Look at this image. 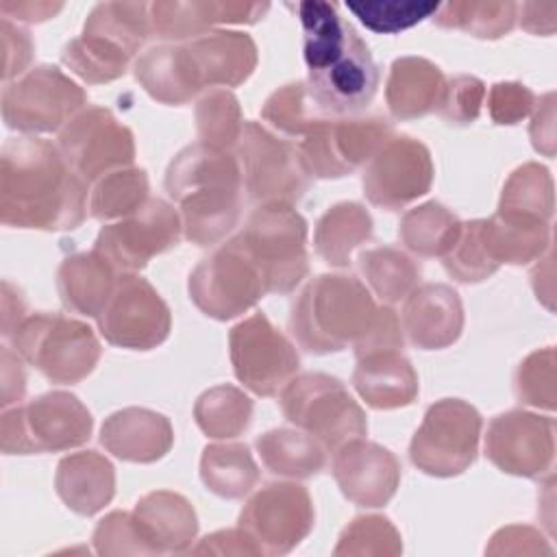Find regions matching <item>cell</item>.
I'll return each instance as SVG.
<instances>
[{
	"instance_id": "cell-1",
	"label": "cell",
	"mask_w": 557,
	"mask_h": 557,
	"mask_svg": "<svg viewBox=\"0 0 557 557\" xmlns=\"http://www.w3.org/2000/svg\"><path fill=\"white\" fill-rule=\"evenodd\" d=\"M296 11L302 26L309 98L322 113L361 111L379 87V70L366 41L333 2L305 0Z\"/></svg>"
},
{
	"instance_id": "cell-2",
	"label": "cell",
	"mask_w": 557,
	"mask_h": 557,
	"mask_svg": "<svg viewBox=\"0 0 557 557\" xmlns=\"http://www.w3.org/2000/svg\"><path fill=\"white\" fill-rule=\"evenodd\" d=\"M2 218L17 226L72 228L83 220V183L59 152L39 139L7 146L2 159Z\"/></svg>"
},
{
	"instance_id": "cell-3",
	"label": "cell",
	"mask_w": 557,
	"mask_h": 557,
	"mask_svg": "<svg viewBox=\"0 0 557 557\" xmlns=\"http://www.w3.org/2000/svg\"><path fill=\"white\" fill-rule=\"evenodd\" d=\"M168 189L183 200L187 235L198 244L215 242L237 218V170L218 150L194 146L181 152L170 168Z\"/></svg>"
},
{
	"instance_id": "cell-4",
	"label": "cell",
	"mask_w": 557,
	"mask_h": 557,
	"mask_svg": "<svg viewBox=\"0 0 557 557\" xmlns=\"http://www.w3.org/2000/svg\"><path fill=\"white\" fill-rule=\"evenodd\" d=\"M368 292L348 276H320L294 309L292 326L309 350H337L350 337H366L374 324Z\"/></svg>"
},
{
	"instance_id": "cell-5",
	"label": "cell",
	"mask_w": 557,
	"mask_h": 557,
	"mask_svg": "<svg viewBox=\"0 0 557 557\" xmlns=\"http://www.w3.org/2000/svg\"><path fill=\"white\" fill-rule=\"evenodd\" d=\"M235 244L257 263L265 289L287 292L305 274V222L287 207L257 211Z\"/></svg>"
},
{
	"instance_id": "cell-6",
	"label": "cell",
	"mask_w": 557,
	"mask_h": 557,
	"mask_svg": "<svg viewBox=\"0 0 557 557\" xmlns=\"http://www.w3.org/2000/svg\"><path fill=\"white\" fill-rule=\"evenodd\" d=\"M17 346L50 379L63 383L83 379L98 359L91 331L65 318L37 315L28 320L20 331Z\"/></svg>"
},
{
	"instance_id": "cell-7",
	"label": "cell",
	"mask_w": 557,
	"mask_h": 557,
	"mask_svg": "<svg viewBox=\"0 0 557 557\" xmlns=\"http://www.w3.org/2000/svg\"><path fill=\"white\" fill-rule=\"evenodd\" d=\"M481 420L476 411L459 400H444L426 413L411 444V459L426 472H461L476 450Z\"/></svg>"
},
{
	"instance_id": "cell-8",
	"label": "cell",
	"mask_w": 557,
	"mask_h": 557,
	"mask_svg": "<svg viewBox=\"0 0 557 557\" xmlns=\"http://www.w3.org/2000/svg\"><path fill=\"white\" fill-rule=\"evenodd\" d=\"M283 409L287 418L326 444H337L366 429L363 416L342 385L322 374H309L294 381L283 394Z\"/></svg>"
},
{
	"instance_id": "cell-9",
	"label": "cell",
	"mask_w": 557,
	"mask_h": 557,
	"mask_svg": "<svg viewBox=\"0 0 557 557\" xmlns=\"http://www.w3.org/2000/svg\"><path fill=\"white\" fill-rule=\"evenodd\" d=\"M89 429V413L74 396L50 394L4 418V448H67L81 444Z\"/></svg>"
},
{
	"instance_id": "cell-10",
	"label": "cell",
	"mask_w": 557,
	"mask_h": 557,
	"mask_svg": "<svg viewBox=\"0 0 557 557\" xmlns=\"http://www.w3.org/2000/svg\"><path fill=\"white\" fill-rule=\"evenodd\" d=\"M189 289L202 311L215 318H231L250 307L265 287L255 263L231 242L198 265Z\"/></svg>"
},
{
	"instance_id": "cell-11",
	"label": "cell",
	"mask_w": 557,
	"mask_h": 557,
	"mask_svg": "<svg viewBox=\"0 0 557 557\" xmlns=\"http://www.w3.org/2000/svg\"><path fill=\"white\" fill-rule=\"evenodd\" d=\"M231 352L239 381L257 394H274L298 368V357L263 315H252L231 333Z\"/></svg>"
},
{
	"instance_id": "cell-12",
	"label": "cell",
	"mask_w": 557,
	"mask_h": 557,
	"mask_svg": "<svg viewBox=\"0 0 557 557\" xmlns=\"http://www.w3.org/2000/svg\"><path fill=\"white\" fill-rule=\"evenodd\" d=\"M81 102L83 91L72 81L41 65L4 91V117L22 131H52Z\"/></svg>"
},
{
	"instance_id": "cell-13",
	"label": "cell",
	"mask_w": 557,
	"mask_h": 557,
	"mask_svg": "<svg viewBox=\"0 0 557 557\" xmlns=\"http://www.w3.org/2000/svg\"><path fill=\"white\" fill-rule=\"evenodd\" d=\"M109 342L131 348H150L168 335L170 318L154 289L141 278H126L111 294L100 315Z\"/></svg>"
},
{
	"instance_id": "cell-14",
	"label": "cell",
	"mask_w": 557,
	"mask_h": 557,
	"mask_svg": "<svg viewBox=\"0 0 557 557\" xmlns=\"http://www.w3.org/2000/svg\"><path fill=\"white\" fill-rule=\"evenodd\" d=\"M176 213L161 200L148 202L128 222L107 226L98 237V250L122 268H141L148 257L176 244Z\"/></svg>"
},
{
	"instance_id": "cell-15",
	"label": "cell",
	"mask_w": 557,
	"mask_h": 557,
	"mask_svg": "<svg viewBox=\"0 0 557 557\" xmlns=\"http://www.w3.org/2000/svg\"><path fill=\"white\" fill-rule=\"evenodd\" d=\"M61 148L74 170L87 178L133 159L131 133L102 109L76 117L61 135Z\"/></svg>"
},
{
	"instance_id": "cell-16",
	"label": "cell",
	"mask_w": 557,
	"mask_h": 557,
	"mask_svg": "<svg viewBox=\"0 0 557 557\" xmlns=\"http://www.w3.org/2000/svg\"><path fill=\"white\" fill-rule=\"evenodd\" d=\"M431 183L429 152L407 137L392 141L370 165L363 187L372 202L398 207L426 191Z\"/></svg>"
},
{
	"instance_id": "cell-17",
	"label": "cell",
	"mask_w": 557,
	"mask_h": 557,
	"mask_svg": "<svg viewBox=\"0 0 557 557\" xmlns=\"http://www.w3.org/2000/svg\"><path fill=\"white\" fill-rule=\"evenodd\" d=\"M487 453L503 470L542 472L553 457V422L518 411L500 416L490 429Z\"/></svg>"
},
{
	"instance_id": "cell-18",
	"label": "cell",
	"mask_w": 557,
	"mask_h": 557,
	"mask_svg": "<svg viewBox=\"0 0 557 557\" xmlns=\"http://www.w3.org/2000/svg\"><path fill=\"white\" fill-rule=\"evenodd\" d=\"M268 9V2L159 0L150 2V33L165 39L202 37V33L215 24H255Z\"/></svg>"
},
{
	"instance_id": "cell-19",
	"label": "cell",
	"mask_w": 557,
	"mask_h": 557,
	"mask_svg": "<svg viewBox=\"0 0 557 557\" xmlns=\"http://www.w3.org/2000/svg\"><path fill=\"white\" fill-rule=\"evenodd\" d=\"M242 157L248 189L255 198H298L302 194L305 178L296 154L257 124H250L246 131Z\"/></svg>"
},
{
	"instance_id": "cell-20",
	"label": "cell",
	"mask_w": 557,
	"mask_h": 557,
	"mask_svg": "<svg viewBox=\"0 0 557 557\" xmlns=\"http://www.w3.org/2000/svg\"><path fill=\"white\" fill-rule=\"evenodd\" d=\"M305 144V161L320 176H342L350 172L379 139L387 133L383 120H339Z\"/></svg>"
},
{
	"instance_id": "cell-21",
	"label": "cell",
	"mask_w": 557,
	"mask_h": 557,
	"mask_svg": "<svg viewBox=\"0 0 557 557\" xmlns=\"http://www.w3.org/2000/svg\"><path fill=\"white\" fill-rule=\"evenodd\" d=\"M185 48L200 87L205 83L237 85L252 72L257 61L255 41L237 30H213L196 37Z\"/></svg>"
},
{
	"instance_id": "cell-22",
	"label": "cell",
	"mask_w": 557,
	"mask_h": 557,
	"mask_svg": "<svg viewBox=\"0 0 557 557\" xmlns=\"http://www.w3.org/2000/svg\"><path fill=\"white\" fill-rule=\"evenodd\" d=\"M405 324L411 339L424 348L450 344L461 329L457 294L444 285H424L409 298Z\"/></svg>"
},
{
	"instance_id": "cell-23",
	"label": "cell",
	"mask_w": 557,
	"mask_h": 557,
	"mask_svg": "<svg viewBox=\"0 0 557 557\" xmlns=\"http://www.w3.org/2000/svg\"><path fill=\"white\" fill-rule=\"evenodd\" d=\"M335 474L352 498L381 500L394 490L398 470L387 450L372 444H355L337 457Z\"/></svg>"
},
{
	"instance_id": "cell-24",
	"label": "cell",
	"mask_w": 557,
	"mask_h": 557,
	"mask_svg": "<svg viewBox=\"0 0 557 557\" xmlns=\"http://www.w3.org/2000/svg\"><path fill=\"white\" fill-rule=\"evenodd\" d=\"M135 74L141 85L163 102H183L200 89L185 46L150 48L137 61Z\"/></svg>"
},
{
	"instance_id": "cell-25",
	"label": "cell",
	"mask_w": 557,
	"mask_h": 557,
	"mask_svg": "<svg viewBox=\"0 0 557 557\" xmlns=\"http://www.w3.org/2000/svg\"><path fill=\"white\" fill-rule=\"evenodd\" d=\"M102 442L120 457L148 461L168 450L170 426L161 416L126 409L104 424Z\"/></svg>"
},
{
	"instance_id": "cell-26",
	"label": "cell",
	"mask_w": 557,
	"mask_h": 557,
	"mask_svg": "<svg viewBox=\"0 0 557 557\" xmlns=\"http://www.w3.org/2000/svg\"><path fill=\"white\" fill-rule=\"evenodd\" d=\"M442 89L440 70L416 57L398 59L387 83V102L394 115L413 117L426 113Z\"/></svg>"
},
{
	"instance_id": "cell-27",
	"label": "cell",
	"mask_w": 557,
	"mask_h": 557,
	"mask_svg": "<svg viewBox=\"0 0 557 557\" xmlns=\"http://www.w3.org/2000/svg\"><path fill=\"white\" fill-rule=\"evenodd\" d=\"M355 385L372 407L407 405L416 394V376L398 355H370L355 372Z\"/></svg>"
},
{
	"instance_id": "cell-28",
	"label": "cell",
	"mask_w": 557,
	"mask_h": 557,
	"mask_svg": "<svg viewBox=\"0 0 557 557\" xmlns=\"http://www.w3.org/2000/svg\"><path fill=\"white\" fill-rule=\"evenodd\" d=\"M150 33V2H100L85 22V35L107 39L131 57Z\"/></svg>"
},
{
	"instance_id": "cell-29",
	"label": "cell",
	"mask_w": 557,
	"mask_h": 557,
	"mask_svg": "<svg viewBox=\"0 0 557 557\" xmlns=\"http://www.w3.org/2000/svg\"><path fill=\"white\" fill-rule=\"evenodd\" d=\"M516 2L505 0H455L444 2L433 15L442 28H459L476 37H500L513 28Z\"/></svg>"
},
{
	"instance_id": "cell-30",
	"label": "cell",
	"mask_w": 557,
	"mask_h": 557,
	"mask_svg": "<svg viewBox=\"0 0 557 557\" xmlns=\"http://www.w3.org/2000/svg\"><path fill=\"white\" fill-rule=\"evenodd\" d=\"M59 287L65 305L76 311L96 315L98 307L109 298L111 274L104 259L94 255H78L63 263L59 272Z\"/></svg>"
},
{
	"instance_id": "cell-31",
	"label": "cell",
	"mask_w": 557,
	"mask_h": 557,
	"mask_svg": "<svg viewBox=\"0 0 557 557\" xmlns=\"http://www.w3.org/2000/svg\"><path fill=\"white\" fill-rule=\"evenodd\" d=\"M370 233V218L357 205H339L331 209L318 224L315 244L331 263H346L348 252Z\"/></svg>"
},
{
	"instance_id": "cell-32",
	"label": "cell",
	"mask_w": 557,
	"mask_h": 557,
	"mask_svg": "<svg viewBox=\"0 0 557 557\" xmlns=\"http://www.w3.org/2000/svg\"><path fill=\"white\" fill-rule=\"evenodd\" d=\"M131 54L122 48L109 44L107 39L85 35L72 39L63 50V61L87 81H111L124 74Z\"/></svg>"
},
{
	"instance_id": "cell-33",
	"label": "cell",
	"mask_w": 557,
	"mask_h": 557,
	"mask_svg": "<svg viewBox=\"0 0 557 557\" xmlns=\"http://www.w3.org/2000/svg\"><path fill=\"white\" fill-rule=\"evenodd\" d=\"M257 446L272 472L305 476L315 472L322 463V455L315 444L289 431L268 433L257 442Z\"/></svg>"
},
{
	"instance_id": "cell-34",
	"label": "cell",
	"mask_w": 557,
	"mask_h": 557,
	"mask_svg": "<svg viewBox=\"0 0 557 557\" xmlns=\"http://www.w3.org/2000/svg\"><path fill=\"white\" fill-rule=\"evenodd\" d=\"M59 485L76 503H96L111 492V468L98 455H76L61 463Z\"/></svg>"
},
{
	"instance_id": "cell-35",
	"label": "cell",
	"mask_w": 557,
	"mask_h": 557,
	"mask_svg": "<svg viewBox=\"0 0 557 557\" xmlns=\"http://www.w3.org/2000/svg\"><path fill=\"white\" fill-rule=\"evenodd\" d=\"M346 7L366 28L394 35L420 24L426 17H433L440 2H346Z\"/></svg>"
},
{
	"instance_id": "cell-36",
	"label": "cell",
	"mask_w": 557,
	"mask_h": 557,
	"mask_svg": "<svg viewBox=\"0 0 557 557\" xmlns=\"http://www.w3.org/2000/svg\"><path fill=\"white\" fill-rule=\"evenodd\" d=\"M205 481L228 496H237L255 481V466L244 446H211L202 459Z\"/></svg>"
},
{
	"instance_id": "cell-37",
	"label": "cell",
	"mask_w": 557,
	"mask_h": 557,
	"mask_svg": "<svg viewBox=\"0 0 557 557\" xmlns=\"http://www.w3.org/2000/svg\"><path fill=\"white\" fill-rule=\"evenodd\" d=\"M457 222L437 205H426L418 211H411L403 222L405 242L422 252L435 255L455 242Z\"/></svg>"
},
{
	"instance_id": "cell-38",
	"label": "cell",
	"mask_w": 557,
	"mask_h": 557,
	"mask_svg": "<svg viewBox=\"0 0 557 557\" xmlns=\"http://www.w3.org/2000/svg\"><path fill=\"white\" fill-rule=\"evenodd\" d=\"M198 424L211 435H235L250 416V403L237 389L220 387L200 398L196 407Z\"/></svg>"
},
{
	"instance_id": "cell-39",
	"label": "cell",
	"mask_w": 557,
	"mask_h": 557,
	"mask_svg": "<svg viewBox=\"0 0 557 557\" xmlns=\"http://www.w3.org/2000/svg\"><path fill=\"white\" fill-rule=\"evenodd\" d=\"M366 276L381 298H400L416 278V265L396 250H372L361 257Z\"/></svg>"
},
{
	"instance_id": "cell-40",
	"label": "cell",
	"mask_w": 557,
	"mask_h": 557,
	"mask_svg": "<svg viewBox=\"0 0 557 557\" xmlns=\"http://www.w3.org/2000/svg\"><path fill=\"white\" fill-rule=\"evenodd\" d=\"M146 189H148V183L144 172H137V170L115 172L96 189L91 200V211L96 218H113V215L133 211L137 205H141Z\"/></svg>"
},
{
	"instance_id": "cell-41",
	"label": "cell",
	"mask_w": 557,
	"mask_h": 557,
	"mask_svg": "<svg viewBox=\"0 0 557 557\" xmlns=\"http://www.w3.org/2000/svg\"><path fill=\"white\" fill-rule=\"evenodd\" d=\"M235 124H237V104L235 98L215 91L209 98H205L198 107V126L200 135L209 141H228L235 135Z\"/></svg>"
},
{
	"instance_id": "cell-42",
	"label": "cell",
	"mask_w": 557,
	"mask_h": 557,
	"mask_svg": "<svg viewBox=\"0 0 557 557\" xmlns=\"http://www.w3.org/2000/svg\"><path fill=\"white\" fill-rule=\"evenodd\" d=\"M531 102H533V96L522 85L500 83L492 91L490 109H492L494 120H498L500 124H505V122L511 124V122L520 120L531 109Z\"/></svg>"
},
{
	"instance_id": "cell-43",
	"label": "cell",
	"mask_w": 557,
	"mask_h": 557,
	"mask_svg": "<svg viewBox=\"0 0 557 557\" xmlns=\"http://www.w3.org/2000/svg\"><path fill=\"white\" fill-rule=\"evenodd\" d=\"M481 96H483V85L476 78L459 76L448 87L444 113L455 120H472L479 111Z\"/></svg>"
},
{
	"instance_id": "cell-44",
	"label": "cell",
	"mask_w": 557,
	"mask_h": 557,
	"mask_svg": "<svg viewBox=\"0 0 557 557\" xmlns=\"http://www.w3.org/2000/svg\"><path fill=\"white\" fill-rule=\"evenodd\" d=\"M2 44H4V65L7 74L17 72L24 67V63L30 59V37L24 28L13 26L9 17H2Z\"/></svg>"
},
{
	"instance_id": "cell-45",
	"label": "cell",
	"mask_w": 557,
	"mask_h": 557,
	"mask_svg": "<svg viewBox=\"0 0 557 557\" xmlns=\"http://www.w3.org/2000/svg\"><path fill=\"white\" fill-rule=\"evenodd\" d=\"M63 9V2H0L2 17H17L24 22H41L54 17Z\"/></svg>"
},
{
	"instance_id": "cell-46",
	"label": "cell",
	"mask_w": 557,
	"mask_h": 557,
	"mask_svg": "<svg viewBox=\"0 0 557 557\" xmlns=\"http://www.w3.org/2000/svg\"><path fill=\"white\" fill-rule=\"evenodd\" d=\"M516 17H520V24L531 33H544L542 22L553 30L555 17H557V2H522L518 4Z\"/></svg>"
}]
</instances>
